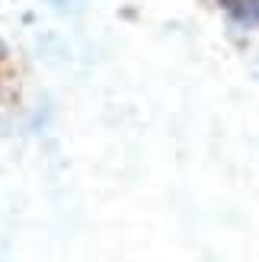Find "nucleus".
Instances as JSON below:
<instances>
[{
	"label": "nucleus",
	"mask_w": 259,
	"mask_h": 262,
	"mask_svg": "<svg viewBox=\"0 0 259 262\" xmlns=\"http://www.w3.org/2000/svg\"><path fill=\"white\" fill-rule=\"evenodd\" d=\"M13 86V64L7 58V51L0 48V99H4V93Z\"/></svg>",
	"instance_id": "obj_1"
}]
</instances>
